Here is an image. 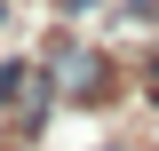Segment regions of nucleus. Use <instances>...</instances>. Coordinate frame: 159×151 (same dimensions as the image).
<instances>
[{
  "instance_id": "7ed1b4c3",
  "label": "nucleus",
  "mask_w": 159,
  "mask_h": 151,
  "mask_svg": "<svg viewBox=\"0 0 159 151\" xmlns=\"http://www.w3.org/2000/svg\"><path fill=\"white\" fill-rule=\"evenodd\" d=\"M0 16H8V8H0Z\"/></svg>"
},
{
  "instance_id": "f257e3e1",
  "label": "nucleus",
  "mask_w": 159,
  "mask_h": 151,
  "mask_svg": "<svg viewBox=\"0 0 159 151\" xmlns=\"http://www.w3.org/2000/svg\"><path fill=\"white\" fill-rule=\"evenodd\" d=\"M16 95H24V64H0V112H16Z\"/></svg>"
},
{
  "instance_id": "f03ea898",
  "label": "nucleus",
  "mask_w": 159,
  "mask_h": 151,
  "mask_svg": "<svg viewBox=\"0 0 159 151\" xmlns=\"http://www.w3.org/2000/svg\"><path fill=\"white\" fill-rule=\"evenodd\" d=\"M151 88H159V72H151Z\"/></svg>"
}]
</instances>
